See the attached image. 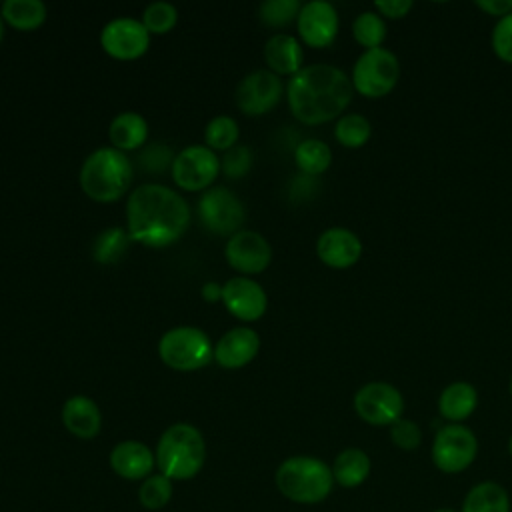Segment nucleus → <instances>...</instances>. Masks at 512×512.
I'll return each instance as SVG.
<instances>
[{
  "mask_svg": "<svg viewBox=\"0 0 512 512\" xmlns=\"http://www.w3.org/2000/svg\"><path fill=\"white\" fill-rule=\"evenodd\" d=\"M128 234L132 240L162 248L174 244L190 224L188 202L162 184L138 186L126 202Z\"/></svg>",
  "mask_w": 512,
  "mask_h": 512,
  "instance_id": "obj_1",
  "label": "nucleus"
},
{
  "mask_svg": "<svg viewBox=\"0 0 512 512\" xmlns=\"http://www.w3.org/2000/svg\"><path fill=\"white\" fill-rule=\"evenodd\" d=\"M286 92L294 118L314 126L340 116L352 100L354 86L344 70L312 64L290 78Z\"/></svg>",
  "mask_w": 512,
  "mask_h": 512,
  "instance_id": "obj_2",
  "label": "nucleus"
},
{
  "mask_svg": "<svg viewBox=\"0 0 512 512\" xmlns=\"http://www.w3.org/2000/svg\"><path fill=\"white\" fill-rule=\"evenodd\" d=\"M154 456L160 474L170 480H190L204 466L206 444L198 428L178 422L162 432Z\"/></svg>",
  "mask_w": 512,
  "mask_h": 512,
  "instance_id": "obj_3",
  "label": "nucleus"
},
{
  "mask_svg": "<svg viewBox=\"0 0 512 512\" xmlns=\"http://www.w3.org/2000/svg\"><path fill=\"white\" fill-rule=\"evenodd\" d=\"M282 496L298 504H318L332 492V468L316 456H290L274 474Z\"/></svg>",
  "mask_w": 512,
  "mask_h": 512,
  "instance_id": "obj_4",
  "label": "nucleus"
},
{
  "mask_svg": "<svg viewBox=\"0 0 512 512\" xmlns=\"http://www.w3.org/2000/svg\"><path fill=\"white\" fill-rule=\"evenodd\" d=\"M132 172V164L122 150L114 146L98 148L82 164L80 186L96 202H114L128 190Z\"/></svg>",
  "mask_w": 512,
  "mask_h": 512,
  "instance_id": "obj_5",
  "label": "nucleus"
},
{
  "mask_svg": "<svg viewBox=\"0 0 512 512\" xmlns=\"http://www.w3.org/2000/svg\"><path fill=\"white\" fill-rule=\"evenodd\" d=\"M158 354L168 368L190 372L206 366L214 350L210 338L200 328L178 326L160 338Z\"/></svg>",
  "mask_w": 512,
  "mask_h": 512,
  "instance_id": "obj_6",
  "label": "nucleus"
},
{
  "mask_svg": "<svg viewBox=\"0 0 512 512\" xmlns=\"http://www.w3.org/2000/svg\"><path fill=\"white\" fill-rule=\"evenodd\" d=\"M400 80V62L386 48L364 50L352 70V86L364 98H382Z\"/></svg>",
  "mask_w": 512,
  "mask_h": 512,
  "instance_id": "obj_7",
  "label": "nucleus"
},
{
  "mask_svg": "<svg viewBox=\"0 0 512 512\" xmlns=\"http://www.w3.org/2000/svg\"><path fill=\"white\" fill-rule=\"evenodd\" d=\"M430 456L444 474L464 472L478 456V438L464 424H444L432 440Z\"/></svg>",
  "mask_w": 512,
  "mask_h": 512,
  "instance_id": "obj_8",
  "label": "nucleus"
},
{
  "mask_svg": "<svg viewBox=\"0 0 512 512\" xmlns=\"http://www.w3.org/2000/svg\"><path fill=\"white\" fill-rule=\"evenodd\" d=\"M354 410L370 426H392L402 418L404 396L402 392L382 380H374L358 388L354 394Z\"/></svg>",
  "mask_w": 512,
  "mask_h": 512,
  "instance_id": "obj_9",
  "label": "nucleus"
},
{
  "mask_svg": "<svg viewBox=\"0 0 512 512\" xmlns=\"http://www.w3.org/2000/svg\"><path fill=\"white\" fill-rule=\"evenodd\" d=\"M198 216L214 234L226 236L240 232L244 222V206L236 194H232L224 186H216L206 190L198 200Z\"/></svg>",
  "mask_w": 512,
  "mask_h": 512,
  "instance_id": "obj_10",
  "label": "nucleus"
},
{
  "mask_svg": "<svg viewBox=\"0 0 512 512\" xmlns=\"http://www.w3.org/2000/svg\"><path fill=\"white\" fill-rule=\"evenodd\" d=\"M220 160L208 146H188L174 156L172 178L184 190H202L216 180Z\"/></svg>",
  "mask_w": 512,
  "mask_h": 512,
  "instance_id": "obj_11",
  "label": "nucleus"
},
{
  "mask_svg": "<svg viewBox=\"0 0 512 512\" xmlns=\"http://www.w3.org/2000/svg\"><path fill=\"white\" fill-rule=\"evenodd\" d=\"M282 96V80L270 70H256L244 76L234 92L236 106L248 116L270 112Z\"/></svg>",
  "mask_w": 512,
  "mask_h": 512,
  "instance_id": "obj_12",
  "label": "nucleus"
},
{
  "mask_svg": "<svg viewBox=\"0 0 512 512\" xmlns=\"http://www.w3.org/2000/svg\"><path fill=\"white\" fill-rule=\"evenodd\" d=\"M150 32L140 20L116 18L110 20L100 32V44L106 54L118 60H134L148 48Z\"/></svg>",
  "mask_w": 512,
  "mask_h": 512,
  "instance_id": "obj_13",
  "label": "nucleus"
},
{
  "mask_svg": "<svg viewBox=\"0 0 512 512\" xmlns=\"http://www.w3.org/2000/svg\"><path fill=\"white\" fill-rule=\"evenodd\" d=\"M296 26L308 46L326 48L338 34V12L330 2L312 0L300 8Z\"/></svg>",
  "mask_w": 512,
  "mask_h": 512,
  "instance_id": "obj_14",
  "label": "nucleus"
},
{
  "mask_svg": "<svg viewBox=\"0 0 512 512\" xmlns=\"http://www.w3.org/2000/svg\"><path fill=\"white\" fill-rule=\"evenodd\" d=\"M226 260L242 274H258L270 264L272 248L262 234L240 230L226 244Z\"/></svg>",
  "mask_w": 512,
  "mask_h": 512,
  "instance_id": "obj_15",
  "label": "nucleus"
},
{
  "mask_svg": "<svg viewBox=\"0 0 512 512\" xmlns=\"http://www.w3.org/2000/svg\"><path fill=\"white\" fill-rule=\"evenodd\" d=\"M222 302L232 316L244 322L258 320L268 306L264 288L258 282L250 280L248 276L230 278L222 286Z\"/></svg>",
  "mask_w": 512,
  "mask_h": 512,
  "instance_id": "obj_16",
  "label": "nucleus"
},
{
  "mask_svg": "<svg viewBox=\"0 0 512 512\" xmlns=\"http://www.w3.org/2000/svg\"><path fill=\"white\" fill-rule=\"evenodd\" d=\"M316 254L330 268H350L362 256V242L348 228H328L318 236Z\"/></svg>",
  "mask_w": 512,
  "mask_h": 512,
  "instance_id": "obj_17",
  "label": "nucleus"
},
{
  "mask_svg": "<svg viewBox=\"0 0 512 512\" xmlns=\"http://www.w3.org/2000/svg\"><path fill=\"white\" fill-rule=\"evenodd\" d=\"M260 348V338L252 328L238 326L228 330L214 348V358L222 368H242L246 366Z\"/></svg>",
  "mask_w": 512,
  "mask_h": 512,
  "instance_id": "obj_18",
  "label": "nucleus"
},
{
  "mask_svg": "<svg viewBox=\"0 0 512 512\" xmlns=\"http://www.w3.org/2000/svg\"><path fill=\"white\" fill-rule=\"evenodd\" d=\"M154 464H156V456L144 442H138V440H124L116 444L110 452L112 470L126 480L148 478Z\"/></svg>",
  "mask_w": 512,
  "mask_h": 512,
  "instance_id": "obj_19",
  "label": "nucleus"
},
{
  "mask_svg": "<svg viewBox=\"0 0 512 512\" xmlns=\"http://www.w3.org/2000/svg\"><path fill=\"white\" fill-rule=\"evenodd\" d=\"M62 422L66 430L78 438H94L102 426V414L88 396H70L62 406Z\"/></svg>",
  "mask_w": 512,
  "mask_h": 512,
  "instance_id": "obj_20",
  "label": "nucleus"
},
{
  "mask_svg": "<svg viewBox=\"0 0 512 512\" xmlns=\"http://www.w3.org/2000/svg\"><path fill=\"white\" fill-rule=\"evenodd\" d=\"M478 406V390L464 380L448 384L438 398V412L450 424H462Z\"/></svg>",
  "mask_w": 512,
  "mask_h": 512,
  "instance_id": "obj_21",
  "label": "nucleus"
},
{
  "mask_svg": "<svg viewBox=\"0 0 512 512\" xmlns=\"http://www.w3.org/2000/svg\"><path fill=\"white\" fill-rule=\"evenodd\" d=\"M302 58V46L290 34H274L264 44V60L274 74L294 76L302 70Z\"/></svg>",
  "mask_w": 512,
  "mask_h": 512,
  "instance_id": "obj_22",
  "label": "nucleus"
},
{
  "mask_svg": "<svg viewBox=\"0 0 512 512\" xmlns=\"http://www.w3.org/2000/svg\"><path fill=\"white\" fill-rule=\"evenodd\" d=\"M334 482L342 488H358L372 470V460L362 448H344L332 462Z\"/></svg>",
  "mask_w": 512,
  "mask_h": 512,
  "instance_id": "obj_23",
  "label": "nucleus"
},
{
  "mask_svg": "<svg viewBox=\"0 0 512 512\" xmlns=\"http://www.w3.org/2000/svg\"><path fill=\"white\" fill-rule=\"evenodd\" d=\"M460 512H510V494L502 484L482 480L466 492Z\"/></svg>",
  "mask_w": 512,
  "mask_h": 512,
  "instance_id": "obj_24",
  "label": "nucleus"
},
{
  "mask_svg": "<svg viewBox=\"0 0 512 512\" xmlns=\"http://www.w3.org/2000/svg\"><path fill=\"white\" fill-rule=\"evenodd\" d=\"M110 142L118 150H136L148 138V124L136 112H122L110 124Z\"/></svg>",
  "mask_w": 512,
  "mask_h": 512,
  "instance_id": "obj_25",
  "label": "nucleus"
},
{
  "mask_svg": "<svg viewBox=\"0 0 512 512\" xmlns=\"http://www.w3.org/2000/svg\"><path fill=\"white\" fill-rule=\"evenodd\" d=\"M2 18L18 30H34L46 20V6L40 0H6Z\"/></svg>",
  "mask_w": 512,
  "mask_h": 512,
  "instance_id": "obj_26",
  "label": "nucleus"
},
{
  "mask_svg": "<svg viewBox=\"0 0 512 512\" xmlns=\"http://www.w3.org/2000/svg\"><path fill=\"white\" fill-rule=\"evenodd\" d=\"M130 234L124 228L112 226L100 232L92 244V256L100 264H114L124 258L130 246Z\"/></svg>",
  "mask_w": 512,
  "mask_h": 512,
  "instance_id": "obj_27",
  "label": "nucleus"
},
{
  "mask_svg": "<svg viewBox=\"0 0 512 512\" xmlns=\"http://www.w3.org/2000/svg\"><path fill=\"white\" fill-rule=\"evenodd\" d=\"M294 160H296V166L304 174L318 176L330 166L332 150L326 142H322L318 138H308L298 144V148L294 152Z\"/></svg>",
  "mask_w": 512,
  "mask_h": 512,
  "instance_id": "obj_28",
  "label": "nucleus"
},
{
  "mask_svg": "<svg viewBox=\"0 0 512 512\" xmlns=\"http://www.w3.org/2000/svg\"><path fill=\"white\" fill-rule=\"evenodd\" d=\"M372 134L370 120L362 114H344L338 118L334 138L344 148H362Z\"/></svg>",
  "mask_w": 512,
  "mask_h": 512,
  "instance_id": "obj_29",
  "label": "nucleus"
},
{
  "mask_svg": "<svg viewBox=\"0 0 512 512\" xmlns=\"http://www.w3.org/2000/svg\"><path fill=\"white\" fill-rule=\"evenodd\" d=\"M354 40L366 48H382V42L386 40V22L378 12H360L352 24Z\"/></svg>",
  "mask_w": 512,
  "mask_h": 512,
  "instance_id": "obj_30",
  "label": "nucleus"
},
{
  "mask_svg": "<svg viewBox=\"0 0 512 512\" xmlns=\"http://www.w3.org/2000/svg\"><path fill=\"white\" fill-rule=\"evenodd\" d=\"M170 498H172V480L166 478L164 474H150L148 478H144L138 490V500L148 510L164 508L170 502Z\"/></svg>",
  "mask_w": 512,
  "mask_h": 512,
  "instance_id": "obj_31",
  "label": "nucleus"
},
{
  "mask_svg": "<svg viewBox=\"0 0 512 512\" xmlns=\"http://www.w3.org/2000/svg\"><path fill=\"white\" fill-rule=\"evenodd\" d=\"M204 140L210 150H230L238 140V124L230 116H216L208 122Z\"/></svg>",
  "mask_w": 512,
  "mask_h": 512,
  "instance_id": "obj_32",
  "label": "nucleus"
},
{
  "mask_svg": "<svg viewBox=\"0 0 512 512\" xmlns=\"http://www.w3.org/2000/svg\"><path fill=\"white\" fill-rule=\"evenodd\" d=\"M302 4L298 0H266L258 8V16L264 24L280 28L298 20Z\"/></svg>",
  "mask_w": 512,
  "mask_h": 512,
  "instance_id": "obj_33",
  "label": "nucleus"
},
{
  "mask_svg": "<svg viewBox=\"0 0 512 512\" xmlns=\"http://www.w3.org/2000/svg\"><path fill=\"white\" fill-rule=\"evenodd\" d=\"M178 12L168 2H152L142 14V24L150 34H166L174 28Z\"/></svg>",
  "mask_w": 512,
  "mask_h": 512,
  "instance_id": "obj_34",
  "label": "nucleus"
},
{
  "mask_svg": "<svg viewBox=\"0 0 512 512\" xmlns=\"http://www.w3.org/2000/svg\"><path fill=\"white\" fill-rule=\"evenodd\" d=\"M390 440L400 450H416L422 444V430L410 418H400L390 426Z\"/></svg>",
  "mask_w": 512,
  "mask_h": 512,
  "instance_id": "obj_35",
  "label": "nucleus"
},
{
  "mask_svg": "<svg viewBox=\"0 0 512 512\" xmlns=\"http://www.w3.org/2000/svg\"><path fill=\"white\" fill-rule=\"evenodd\" d=\"M492 50L502 62L512 64V12L492 28Z\"/></svg>",
  "mask_w": 512,
  "mask_h": 512,
  "instance_id": "obj_36",
  "label": "nucleus"
},
{
  "mask_svg": "<svg viewBox=\"0 0 512 512\" xmlns=\"http://www.w3.org/2000/svg\"><path fill=\"white\" fill-rule=\"evenodd\" d=\"M172 162H174V156H172V150L164 144H152L148 148H144L138 156V164L142 170L146 172H164L168 166L172 168Z\"/></svg>",
  "mask_w": 512,
  "mask_h": 512,
  "instance_id": "obj_37",
  "label": "nucleus"
},
{
  "mask_svg": "<svg viewBox=\"0 0 512 512\" xmlns=\"http://www.w3.org/2000/svg\"><path fill=\"white\" fill-rule=\"evenodd\" d=\"M252 166V152L248 146H232L222 158V170L228 178L244 176Z\"/></svg>",
  "mask_w": 512,
  "mask_h": 512,
  "instance_id": "obj_38",
  "label": "nucleus"
},
{
  "mask_svg": "<svg viewBox=\"0 0 512 512\" xmlns=\"http://www.w3.org/2000/svg\"><path fill=\"white\" fill-rule=\"evenodd\" d=\"M374 8L382 18L398 20V18H404L412 10V2L410 0H380L374 4Z\"/></svg>",
  "mask_w": 512,
  "mask_h": 512,
  "instance_id": "obj_39",
  "label": "nucleus"
},
{
  "mask_svg": "<svg viewBox=\"0 0 512 512\" xmlns=\"http://www.w3.org/2000/svg\"><path fill=\"white\" fill-rule=\"evenodd\" d=\"M474 4L488 16H498V20L512 12V0H476Z\"/></svg>",
  "mask_w": 512,
  "mask_h": 512,
  "instance_id": "obj_40",
  "label": "nucleus"
},
{
  "mask_svg": "<svg viewBox=\"0 0 512 512\" xmlns=\"http://www.w3.org/2000/svg\"><path fill=\"white\" fill-rule=\"evenodd\" d=\"M202 298L208 302H216L218 298H222V286H218L216 282H206L202 288Z\"/></svg>",
  "mask_w": 512,
  "mask_h": 512,
  "instance_id": "obj_41",
  "label": "nucleus"
},
{
  "mask_svg": "<svg viewBox=\"0 0 512 512\" xmlns=\"http://www.w3.org/2000/svg\"><path fill=\"white\" fill-rule=\"evenodd\" d=\"M432 512H460V510H454V508H436Z\"/></svg>",
  "mask_w": 512,
  "mask_h": 512,
  "instance_id": "obj_42",
  "label": "nucleus"
},
{
  "mask_svg": "<svg viewBox=\"0 0 512 512\" xmlns=\"http://www.w3.org/2000/svg\"><path fill=\"white\" fill-rule=\"evenodd\" d=\"M2 34H4V24H2V14H0V40H2Z\"/></svg>",
  "mask_w": 512,
  "mask_h": 512,
  "instance_id": "obj_43",
  "label": "nucleus"
},
{
  "mask_svg": "<svg viewBox=\"0 0 512 512\" xmlns=\"http://www.w3.org/2000/svg\"><path fill=\"white\" fill-rule=\"evenodd\" d=\"M508 454L512 456V436H510V440H508Z\"/></svg>",
  "mask_w": 512,
  "mask_h": 512,
  "instance_id": "obj_44",
  "label": "nucleus"
},
{
  "mask_svg": "<svg viewBox=\"0 0 512 512\" xmlns=\"http://www.w3.org/2000/svg\"><path fill=\"white\" fill-rule=\"evenodd\" d=\"M510 396H512V378H510Z\"/></svg>",
  "mask_w": 512,
  "mask_h": 512,
  "instance_id": "obj_45",
  "label": "nucleus"
}]
</instances>
